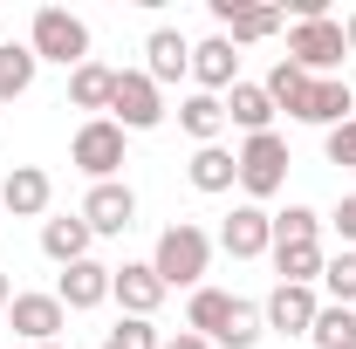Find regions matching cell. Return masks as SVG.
<instances>
[{
	"instance_id": "cell-1",
	"label": "cell",
	"mask_w": 356,
	"mask_h": 349,
	"mask_svg": "<svg viewBox=\"0 0 356 349\" xmlns=\"http://www.w3.org/2000/svg\"><path fill=\"white\" fill-rule=\"evenodd\" d=\"M213 247H220V240H213L199 219H172V226L158 233V247H151V274L165 281V295H172V288H185V295L206 288V274H213Z\"/></svg>"
},
{
	"instance_id": "cell-2",
	"label": "cell",
	"mask_w": 356,
	"mask_h": 349,
	"mask_svg": "<svg viewBox=\"0 0 356 349\" xmlns=\"http://www.w3.org/2000/svg\"><path fill=\"white\" fill-rule=\"evenodd\" d=\"M233 165H240V199L247 206H267V199H281L288 192V137L281 131H261V137H240L233 144Z\"/></svg>"
},
{
	"instance_id": "cell-3",
	"label": "cell",
	"mask_w": 356,
	"mask_h": 349,
	"mask_svg": "<svg viewBox=\"0 0 356 349\" xmlns=\"http://www.w3.org/2000/svg\"><path fill=\"white\" fill-rule=\"evenodd\" d=\"M28 48H35V62L83 69V62H89V21H83V14H69V7H35V21H28Z\"/></svg>"
},
{
	"instance_id": "cell-4",
	"label": "cell",
	"mask_w": 356,
	"mask_h": 349,
	"mask_svg": "<svg viewBox=\"0 0 356 349\" xmlns=\"http://www.w3.org/2000/svg\"><path fill=\"white\" fill-rule=\"evenodd\" d=\"M124 144H131V137L117 131L110 117H83L76 137H69V165H76L89 185H110V178H124Z\"/></svg>"
},
{
	"instance_id": "cell-5",
	"label": "cell",
	"mask_w": 356,
	"mask_h": 349,
	"mask_svg": "<svg viewBox=\"0 0 356 349\" xmlns=\"http://www.w3.org/2000/svg\"><path fill=\"white\" fill-rule=\"evenodd\" d=\"M172 117V103H165V89L151 83L144 69H117V96H110V124L124 137H137V131H158Z\"/></svg>"
},
{
	"instance_id": "cell-6",
	"label": "cell",
	"mask_w": 356,
	"mask_h": 349,
	"mask_svg": "<svg viewBox=\"0 0 356 349\" xmlns=\"http://www.w3.org/2000/svg\"><path fill=\"white\" fill-rule=\"evenodd\" d=\"M7 329H14V343H21V349L62 343L69 308L55 302V288H14V302H7Z\"/></svg>"
},
{
	"instance_id": "cell-7",
	"label": "cell",
	"mask_w": 356,
	"mask_h": 349,
	"mask_svg": "<svg viewBox=\"0 0 356 349\" xmlns=\"http://www.w3.org/2000/svg\"><path fill=\"white\" fill-rule=\"evenodd\" d=\"M343 55H350V42H343V21L336 14L329 21H288V62L302 76H336Z\"/></svg>"
},
{
	"instance_id": "cell-8",
	"label": "cell",
	"mask_w": 356,
	"mask_h": 349,
	"mask_svg": "<svg viewBox=\"0 0 356 349\" xmlns=\"http://www.w3.org/2000/svg\"><path fill=\"white\" fill-rule=\"evenodd\" d=\"M206 7H213V21H220V35L233 48L274 42V35L288 28V14H281V7H261V0H206Z\"/></svg>"
},
{
	"instance_id": "cell-9",
	"label": "cell",
	"mask_w": 356,
	"mask_h": 349,
	"mask_svg": "<svg viewBox=\"0 0 356 349\" xmlns=\"http://www.w3.org/2000/svg\"><path fill=\"white\" fill-rule=\"evenodd\" d=\"M76 213L89 219V233H96V240H124V233L137 226V192L124 185V178H110V185H89Z\"/></svg>"
},
{
	"instance_id": "cell-10",
	"label": "cell",
	"mask_w": 356,
	"mask_h": 349,
	"mask_svg": "<svg viewBox=\"0 0 356 349\" xmlns=\"http://www.w3.org/2000/svg\"><path fill=\"white\" fill-rule=\"evenodd\" d=\"M315 315H322V288H288V281H274L267 302H261L267 336H309Z\"/></svg>"
},
{
	"instance_id": "cell-11",
	"label": "cell",
	"mask_w": 356,
	"mask_h": 349,
	"mask_svg": "<svg viewBox=\"0 0 356 349\" xmlns=\"http://www.w3.org/2000/svg\"><path fill=\"white\" fill-rule=\"evenodd\" d=\"M267 247H274V213L240 199L220 219V254H233V261H267Z\"/></svg>"
},
{
	"instance_id": "cell-12",
	"label": "cell",
	"mask_w": 356,
	"mask_h": 349,
	"mask_svg": "<svg viewBox=\"0 0 356 349\" xmlns=\"http://www.w3.org/2000/svg\"><path fill=\"white\" fill-rule=\"evenodd\" d=\"M110 274H117V267H103L96 254H89V261H76V267H62V274H55V302L69 308V315L103 308V302H110Z\"/></svg>"
},
{
	"instance_id": "cell-13",
	"label": "cell",
	"mask_w": 356,
	"mask_h": 349,
	"mask_svg": "<svg viewBox=\"0 0 356 349\" xmlns=\"http://www.w3.org/2000/svg\"><path fill=\"white\" fill-rule=\"evenodd\" d=\"M350 117H356V89L343 76H315L309 96H302V110H295V124H315V131H336Z\"/></svg>"
},
{
	"instance_id": "cell-14",
	"label": "cell",
	"mask_w": 356,
	"mask_h": 349,
	"mask_svg": "<svg viewBox=\"0 0 356 349\" xmlns=\"http://www.w3.org/2000/svg\"><path fill=\"white\" fill-rule=\"evenodd\" d=\"M48 206H55V178H48L42 165H14V172L0 178V213H14V219H42Z\"/></svg>"
},
{
	"instance_id": "cell-15",
	"label": "cell",
	"mask_w": 356,
	"mask_h": 349,
	"mask_svg": "<svg viewBox=\"0 0 356 349\" xmlns=\"http://www.w3.org/2000/svg\"><path fill=\"white\" fill-rule=\"evenodd\" d=\"M144 76L158 89L192 83V42H185L178 28H151V35H144Z\"/></svg>"
},
{
	"instance_id": "cell-16",
	"label": "cell",
	"mask_w": 356,
	"mask_h": 349,
	"mask_svg": "<svg viewBox=\"0 0 356 349\" xmlns=\"http://www.w3.org/2000/svg\"><path fill=\"white\" fill-rule=\"evenodd\" d=\"M110 302L124 308V315H151L158 322V308H165V281L151 274V261H124L110 274Z\"/></svg>"
},
{
	"instance_id": "cell-17",
	"label": "cell",
	"mask_w": 356,
	"mask_h": 349,
	"mask_svg": "<svg viewBox=\"0 0 356 349\" xmlns=\"http://www.w3.org/2000/svg\"><path fill=\"white\" fill-rule=\"evenodd\" d=\"M233 83H240V48L226 42V35H206V42H192V89H206V96H226Z\"/></svg>"
},
{
	"instance_id": "cell-18",
	"label": "cell",
	"mask_w": 356,
	"mask_h": 349,
	"mask_svg": "<svg viewBox=\"0 0 356 349\" xmlns=\"http://www.w3.org/2000/svg\"><path fill=\"white\" fill-rule=\"evenodd\" d=\"M185 178H192V192H206V199H220V192H240L233 144H199V151L185 158Z\"/></svg>"
},
{
	"instance_id": "cell-19",
	"label": "cell",
	"mask_w": 356,
	"mask_h": 349,
	"mask_svg": "<svg viewBox=\"0 0 356 349\" xmlns=\"http://www.w3.org/2000/svg\"><path fill=\"white\" fill-rule=\"evenodd\" d=\"M178 131L192 137V151H199V144H220L226 137V96L185 89V96H178Z\"/></svg>"
},
{
	"instance_id": "cell-20",
	"label": "cell",
	"mask_w": 356,
	"mask_h": 349,
	"mask_svg": "<svg viewBox=\"0 0 356 349\" xmlns=\"http://www.w3.org/2000/svg\"><path fill=\"white\" fill-rule=\"evenodd\" d=\"M274 117H281V110H274V96H267L261 83H247V76H240V83L226 89V124H233L240 137H261V131H274Z\"/></svg>"
},
{
	"instance_id": "cell-21",
	"label": "cell",
	"mask_w": 356,
	"mask_h": 349,
	"mask_svg": "<svg viewBox=\"0 0 356 349\" xmlns=\"http://www.w3.org/2000/svg\"><path fill=\"white\" fill-rule=\"evenodd\" d=\"M89 247H96V233H89V219H83V213L42 219V254H48L55 267H76V261H89Z\"/></svg>"
},
{
	"instance_id": "cell-22",
	"label": "cell",
	"mask_w": 356,
	"mask_h": 349,
	"mask_svg": "<svg viewBox=\"0 0 356 349\" xmlns=\"http://www.w3.org/2000/svg\"><path fill=\"white\" fill-rule=\"evenodd\" d=\"M233 302H240V295H226V288H213V281H206V288H192V295H185V329H192V336H206V343H220L226 322H233Z\"/></svg>"
},
{
	"instance_id": "cell-23",
	"label": "cell",
	"mask_w": 356,
	"mask_h": 349,
	"mask_svg": "<svg viewBox=\"0 0 356 349\" xmlns=\"http://www.w3.org/2000/svg\"><path fill=\"white\" fill-rule=\"evenodd\" d=\"M110 96H117V69L89 55L83 69H69V103L89 110V117H110Z\"/></svg>"
},
{
	"instance_id": "cell-24",
	"label": "cell",
	"mask_w": 356,
	"mask_h": 349,
	"mask_svg": "<svg viewBox=\"0 0 356 349\" xmlns=\"http://www.w3.org/2000/svg\"><path fill=\"white\" fill-rule=\"evenodd\" d=\"M42 76V62H35V48L28 42H0V103H14V96H28Z\"/></svg>"
},
{
	"instance_id": "cell-25",
	"label": "cell",
	"mask_w": 356,
	"mask_h": 349,
	"mask_svg": "<svg viewBox=\"0 0 356 349\" xmlns=\"http://www.w3.org/2000/svg\"><path fill=\"white\" fill-rule=\"evenodd\" d=\"M267 261H274V274H281L288 288H315V281H322V261H329V254H322V240H309V247H274Z\"/></svg>"
},
{
	"instance_id": "cell-26",
	"label": "cell",
	"mask_w": 356,
	"mask_h": 349,
	"mask_svg": "<svg viewBox=\"0 0 356 349\" xmlns=\"http://www.w3.org/2000/svg\"><path fill=\"white\" fill-rule=\"evenodd\" d=\"M322 226H329V219L295 199V206H281V213H274V247H309V240H322ZM274 247H267V254H274Z\"/></svg>"
},
{
	"instance_id": "cell-27",
	"label": "cell",
	"mask_w": 356,
	"mask_h": 349,
	"mask_svg": "<svg viewBox=\"0 0 356 349\" xmlns=\"http://www.w3.org/2000/svg\"><path fill=\"white\" fill-rule=\"evenodd\" d=\"M322 302H336V308H356V247H343V254H329L322 261Z\"/></svg>"
},
{
	"instance_id": "cell-28",
	"label": "cell",
	"mask_w": 356,
	"mask_h": 349,
	"mask_svg": "<svg viewBox=\"0 0 356 349\" xmlns=\"http://www.w3.org/2000/svg\"><path fill=\"white\" fill-rule=\"evenodd\" d=\"M309 343H315V349H356V308L322 302V315H315V329H309Z\"/></svg>"
},
{
	"instance_id": "cell-29",
	"label": "cell",
	"mask_w": 356,
	"mask_h": 349,
	"mask_svg": "<svg viewBox=\"0 0 356 349\" xmlns=\"http://www.w3.org/2000/svg\"><path fill=\"white\" fill-rule=\"evenodd\" d=\"M309 83H315V76H302V69L281 55V62L267 69V83H261V89L274 96V110H288V117H295V110H302V96H309Z\"/></svg>"
},
{
	"instance_id": "cell-30",
	"label": "cell",
	"mask_w": 356,
	"mask_h": 349,
	"mask_svg": "<svg viewBox=\"0 0 356 349\" xmlns=\"http://www.w3.org/2000/svg\"><path fill=\"white\" fill-rule=\"evenodd\" d=\"M267 336V322H261V302H247V295H240V302H233V322H226V336L213 349H254Z\"/></svg>"
},
{
	"instance_id": "cell-31",
	"label": "cell",
	"mask_w": 356,
	"mask_h": 349,
	"mask_svg": "<svg viewBox=\"0 0 356 349\" xmlns=\"http://www.w3.org/2000/svg\"><path fill=\"white\" fill-rule=\"evenodd\" d=\"M110 343H117V349H165V329H158L151 315H117Z\"/></svg>"
},
{
	"instance_id": "cell-32",
	"label": "cell",
	"mask_w": 356,
	"mask_h": 349,
	"mask_svg": "<svg viewBox=\"0 0 356 349\" xmlns=\"http://www.w3.org/2000/svg\"><path fill=\"white\" fill-rule=\"evenodd\" d=\"M322 151H329V165L356 172V117H350V124H336V131H322Z\"/></svg>"
},
{
	"instance_id": "cell-33",
	"label": "cell",
	"mask_w": 356,
	"mask_h": 349,
	"mask_svg": "<svg viewBox=\"0 0 356 349\" xmlns=\"http://www.w3.org/2000/svg\"><path fill=\"white\" fill-rule=\"evenodd\" d=\"M329 226L343 233V247H356V192H343V199H336V213H329Z\"/></svg>"
},
{
	"instance_id": "cell-34",
	"label": "cell",
	"mask_w": 356,
	"mask_h": 349,
	"mask_svg": "<svg viewBox=\"0 0 356 349\" xmlns=\"http://www.w3.org/2000/svg\"><path fill=\"white\" fill-rule=\"evenodd\" d=\"M165 349H213L206 336H192V329H178V336H165Z\"/></svg>"
},
{
	"instance_id": "cell-35",
	"label": "cell",
	"mask_w": 356,
	"mask_h": 349,
	"mask_svg": "<svg viewBox=\"0 0 356 349\" xmlns=\"http://www.w3.org/2000/svg\"><path fill=\"white\" fill-rule=\"evenodd\" d=\"M7 302H14V274L0 267V315H7Z\"/></svg>"
},
{
	"instance_id": "cell-36",
	"label": "cell",
	"mask_w": 356,
	"mask_h": 349,
	"mask_svg": "<svg viewBox=\"0 0 356 349\" xmlns=\"http://www.w3.org/2000/svg\"><path fill=\"white\" fill-rule=\"evenodd\" d=\"M343 42H350V55H356V7L343 14Z\"/></svg>"
},
{
	"instance_id": "cell-37",
	"label": "cell",
	"mask_w": 356,
	"mask_h": 349,
	"mask_svg": "<svg viewBox=\"0 0 356 349\" xmlns=\"http://www.w3.org/2000/svg\"><path fill=\"white\" fill-rule=\"evenodd\" d=\"M14 349H21V343H14ZM42 349H62V343H42Z\"/></svg>"
},
{
	"instance_id": "cell-38",
	"label": "cell",
	"mask_w": 356,
	"mask_h": 349,
	"mask_svg": "<svg viewBox=\"0 0 356 349\" xmlns=\"http://www.w3.org/2000/svg\"><path fill=\"white\" fill-rule=\"evenodd\" d=\"M103 349H117V343H103Z\"/></svg>"
}]
</instances>
